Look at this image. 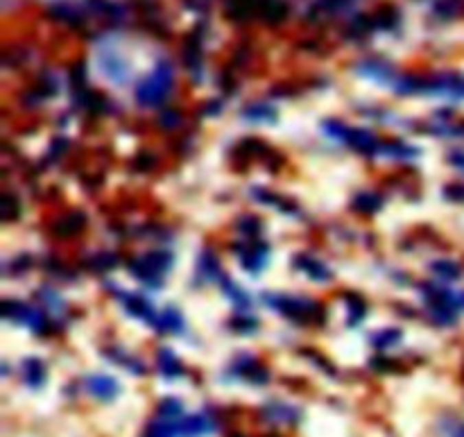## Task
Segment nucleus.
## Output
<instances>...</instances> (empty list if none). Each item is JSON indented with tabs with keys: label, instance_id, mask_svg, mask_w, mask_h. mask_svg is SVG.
<instances>
[{
	"label": "nucleus",
	"instance_id": "1",
	"mask_svg": "<svg viewBox=\"0 0 464 437\" xmlns=\"http://www.w3.org/2000/svg\"><path fill=\"white\" fill-rule=\"evenodd\" d=\"M172 91V69L168 64H159L156 71L143 80L136 88V100L141 104H159Z\"/></svg>",
	"mask_w": 464,
	"mask_h": 437
},
{
	"label": "nucleus",
	"instance_id": "2",
	"mask_svg": "<svg viewBox=\"0 0 464 437\" xmlns=\"http://www.w3.org/2000/svg\"><path fill=\"white\" fill-rule=\"evenodd\" d=\"M172 265V254L165 250H154L146 256H141L139 261L132 263V272L141 279V281L156 285L161 281V276L168 272Z\"/></svg>",
	"mask_w": 464,
	"mask_h": 437
},
{
	"label": "nucleus",
	"instance_id": "3",
	"mask_svg": "<svg viewBox=\"0 0 464 437\" xmlns=\"http://www.w3.org/2000/svg\"><path fill=\"white\" fill-rule=\"evenodd\" d=\"M265 299L270 301V306H275L277 311H281L288 318L294 320H322L324 311L319 308L313 299H297V297H279V295H265Z\"/></svg>",
	"mask_w": 464,
	"mask_h": 437
},
{
	"label": "nucleus",
	"instance_id": "4",
	"mask_svg": "<svg viewBox=\"0 0 464 437\" xmlns=\"http://www.w3.org/2000/svg\"><path fill=\"white\" fill-rule=\"evenodd\" d=\"M424 295L428 299V308L439 324H451L458 313V299L444 288H435V285H426Z\"/></svg>",
	"mask_w": 464,
	"mask_h": 437
},
{
	"label": "nucleus",
	"instance_id": "5",
	"mask_svg": "<svg viewBox=\"0 0 464 437\" xmlns=\"http://www.w3.org/2000/svg\"><path fill=\"white\" fill-rule=\"evenodd\" d=\"M86 224V217L80 213V211H68V213H64L59 220L55 222V233L62 238H68V236H78V233L84 229Z\"/></svg>",
	"mask_w": 464,
	"mask_h": 437
},
{
	"label": "nucleus",
	"instance_id": "6",
	"mask_svg": "<svg viewBox=\"0 0 464 437\" xmlns=\"http://www.w3.org/2000/svg\"><path fill=\"white\" fill-rule=\"evenodd\" d=\"M294 263H297V268H299L303 274H308L310 279H315V281H326V279H331V270L326 268L322 261L313 259V256L299 254L294 259Z\"/></svg>",
	"mask_w": 464,
	"mask_h": 437
},
{
	"label": "nucleus",
	"instance_id": "7",
	"mask_svg": "<svg viewBox=\"0 0 464 437\" xmlns=\"http://www.w3.org/2000/svg\"><path fill=\"white\" fill-rule=\"evenodd\" d=\"M240 261L249 272H258L265 261H268V247L265 245H252V247H238Z\"/></svg>",
	"mask_w": 464,
	"mask_h": 437
},
{
	"label": "nucleus",
	"instance_id": "8",
	"mask_svg": "<svg viewBox=\"0 0 464 437\" xmlns=\"http://www.w3.org/2000/svg\"><path fill=\"white\" fill-rule=\"evenodd\" d=\"M120 297H123L125 301V308L132 315H136V318L141 320H148V322H154L156 315H154V308H152V304L148 299H143L139 295H125V292H118Z\"/></svg>",
	"mask_w": 464,
	"mask_h": 437
},
{
	"label": "nucleus",
	"instance_id": "9",
	"mask_svg": "<svg viewBox=\"0 0 464 437\" xmlns=\"http://www.w3.org/2000/svg\"><path fill=\"white\" fill-rule=\"evenodd\" d=\"M177 428H179V435H184V437H200L211 431V419L207 414H195V417L179 421Z\"/></svg>",
	"mask_w": 464,
	"mask_h": 437
},
{
	"label": "nucleus",
	"instance_id": "10",
	"mask_svg": "<svg viewBox=\"0 0 464 437\" xmlns=\"http://www.w3.org/2000/svg\"><path fill=\"white\" fill-rule=\"evenodd\" d=\"M89 392L97 399H113L118 392V383L111 379V376H91L89 379Z\"/></svg>",
	"mask_w": 464,
	"mask_h": 437
},
{
	"label": "nucleus",
	"instance_id": "11",
	"mask_svg": "<svg viewBox=\"0 0 464 437\" xmlns=\"http://www.w3.org/2000/svg\"><path fill=\"white\" fill-rule=\"evenodd\" d=\"M347 143L356 150H360V152L364 154H371L376 152V150L380 147L376 137L367 130H349V137H347Z\"/></svg>",
	"mask_w": 464,
	"mask_h": 437
},
{
	"label": "nucleus",
	"instance_id": "12",
	"mask_svg": "<svg viewBox=\"0 0 464 437\" xmlns=\"http://www.w3.org/2000/svg\"><path fill=\"white\" fill-rule=\"evenodd\" d=\"M258 12H261V16L265 21H270V23H279V21H283L286 16V5L281 3V0H258Z\"/></svg>",
	"mask_w": 464,
	"mask_h": 437
},
{
	"label": "nucleus",
	"instance_id": "13",
	"mask_svg": "<svg viewBox=\"0 0 464 437\" xmlns=\"http://www.w3.org/2000/svg\"><path fill=\"white\" fill-rule=\"evenodd\" d=\"M45 379V369H43V363L36 358H27L25 363H23V381L27 383V386H41Z\"/></svg>",
	"mask_w": 464,
	"mask_h": 437
},
{
	"label": "nucleus",
	"instance_id": "14",
	"mask_svg": "<svg viewBox=\"0 0 464 437\" xmlns=\"http://www.w3.org/2000/svg\"><path fill=\"white\" fill-rule=\"evenodd\" d=\"M238 372L242 374V376H247L249 381H254V383H265L268 381V372L256 363L254 358H242V360H238Z\"/></svg>",
	"mask_w": 464,
	"mask_h": 437
},
{
	"label": "nucleus",
	"instance_id": "15",
	"mask_svg": "<svg viewBox=\"0 0 464 437\" xmlns=\"http://www.w3.org/2000/svg\"><path fill=\"white\" fill-rule=\"evenodd\" d=\"M159 369H161L163 376H168V379H174V376L181 374V365L179 360L174 358V353L168 351V349H161L159 351Z\"/></svg>",
	"mask_w": 464,
	"mask_h": 437
},
{
	"label": "nucleus",
	"instance_id": "16",
	"mask_svg": "<svg viewBox=\"0 0 464 437\" xmlns=\"http://www.w3.org/2000/svg\"><path fill=\"white\" fill-rule=\"evenodd\" d=\"M159 329L179 333V331L184 329V318H181V313H177L174 308H168V311H163L161 318H159Z\"/></svg>",
	"mask_w": 464,
	"mask_h": 437
},
{
	"label": "nucleus",
	"instance_id": "17",
	"mask_svg": "<svg viewBox=\"0 0 464 437\" xmlns=\"http://www.w3.org/2000/svg\"><path fill=\"white\" fill-rule=\"evenodd\" d=\"M197 268H200V274L204 279H209V281H213V279L220 276V263H218V259L211 252H204L200 256V263H197Z\"/></svg>",
	"mask_w": 464,
	"mask_h": 437
},
{
	"label": "nucleus",
	"instance_id": "18",
	"mask_svg": "<svg viewBox=\"0 0 464 437\" xmlns=\"http://www.w3.org/2000/svg\"><path fill=\"white\" fill-rule=\"evenodd\" d=\"M380 204H383V200L374 193H358L353 200V209L362 211V213H374L376 209H380Z\"/></svg>",
	"mask_w": 464,
	"mask_h": 437
},
{
	"label": "nucleus",
	"instance_id": "19",
	"mask_svg": "<svg viewBox=\"0 0 464 437\" xmlns=\"http://www.w3.org/2000/svg\"><path fill=\"white\" fill-rule=\"evenodd\" d=\"M242 116L247 120H275L277 111L268 107V104H249V107L242 111Z\"/></svg>",
	"mask_w": 464,
	"mask_h": 437
},
{
	"label": "nucleus",
	"instance_id": "20",
	"mask_svg": "<svg viewBox=\"0 0 464 437\" xmlns=\"http://www.w3.org/2000/svg\"><path fill=\"white\" fill-rule=\"evenodd\" d=\"M430 270L435 272L437 276H442V279H446V281H453V279H458L460 276V268H458V263H453V261H435L430 265Z\"/></svg>",
	"mask_w": 464,
	"mask_h": 437
},
{
	"label": "nucleus",
	"instance_id": "21",
	"mask_svg": "<svg viewBox=\"0 0 464 437\" xmlns=\"http://www.w3.org/2000/svg\"><path fill=\"white\" fill-rule=\"evenodd\" d=\"M5 318L7 320H14V322H23L25 320V313H27V304H23V301H5Z\"/></svg>",
	"mask_w": 464,
	"mask_h": 437
},
{
	"label": "nucleus",
	"instance_id": "22",
	"mask_svg": "<svg viewBox=\"0 0 464 437\" xmlns=\"http://www.w3.org/2000/svg\"><path fill=\"white\" fill-rule=\"evenodd\" d=\"M21 215V204L19 200L14 198V195H3V220H16V217Z\"/></svg>",
	"mask_w": 464,
	"mask_h": 437
},
{
	"label": "nucleus",
	"instance_id": "23",
	"mask_svg": "<svg viewBox=\"0 0 464 437\" xmlns=\"http://www.w3.org/2000/svg\"><path fill=\"white\" fill-rule=\"evenodd\" d=\"M371 340H374L376 346H392L401 340V331L399 329H385V331H380V333H376Z\"/></svg>",
	"mask_w": 464,
	"mask_h": 437
},
{
	"label": "nucleus",
	"instance_id": "24",
	"mask_svg": "<svg viewBox=\"0 0 464 437\" xmlns=\"http://www.w3.org/2000/svg\"><path fill=\"white\" fill-rule=\"evenodd\" d=\"M347 299H349V304H347V308H349V322L356 324L364 315V301L360 297H356V295H347Z\"/></svg>",
	"mask_w": 464,
	"mask_h": 437
},
{
	"label": "nucleus",
	"instance_id": "25",
	"mask_svg": "<svg viewBox=\"0 0 464 437\" xmlns=\"http://www.w3.org/2000/svg\"><path fill=\"white\" fill-rule=\"evenodd\" d=\"M324 132L329 134V137L338 139L342 143H347V137H349V127L336 123V120H329V123H324Z\"/></svg>",
	"mask_w": 464,
	"mask_h": 437
},
{
	"label": "nucleus",
	"instance_id": "26",
	"mask_svg": "<svg viewBox=\"0 0 464 437\" xmlns=\"http://www.w3.org/2000/svg\"><path fill=\"white\" fill-rule=\"evenodd\" d=\"M159 414H161V419H168V421L177 419L181 414V403L172 401V399H170V401H163L161 408H159Z\"/></svg>",
	"mask_w": 464,
	"mask_h": 437
},
{
	"label": "nucleus",
	"instance_id": "27",
	"mask_svg": "<svg viewBox=\"0 0 464 437\" xmlns=\"http://www.w3.org/2000/svg\"><path fill=\"white\" fill-rule=\"evenodd\" d=\"M238 227H240V231H242V233H247V236H256L258 229H261V222H258L256 217L247 215V217H240Z\"/></svg>",
	"mask_w": 464,
	"mask_h": 437
},
{
	"label": "nucleus",
	"instance_id": "28",
	"mask_svg": "<svg viewBox=\"0 0 464 437\" xmlns=\"http://www.w3.org/2000/svg\"><path fill=\"white\" fill-rule=\"evenodd\" d=\"M224 292H227V295H229L233 301H238L240 306H247V304H249V297L238 288V285H233V283L227 281V283H224Z\"/></svg>",
	"mask_w": 464,
	"mask_h": 437
},
{
	"label": "nucleus",
	"instance_id": "29",
	"mask_svg": "<svg viewBox=\"0 0 464 437\" xmlns=\"http://www.w3.org/2000/svg\"><path fill=\"white\" fill-rule=\"evenodd\" d=\"M116 254H100L95 259V265H97V270H111L113 265H116Z\"/></svg>",
	"mask_w": 464,
	"mask_h": 437
},
{
	"label": "nucleus",
	"instance_id": "30",
	"mask_svg": "<svg viewBox=\"0 0 464 437\" xmlns=\"http://www.w3.org/2000/svg\"><path fill=\"white\" fill-rule=\"evenodd\" d=\"M159 120H161V125L165 127V130H172V127H177V123H179V114L177 111H165Z\"/></svg>",
	"mask_w": 464,
	"mask_h": 437
},
{
	"label": "nucleus",
	"instance_id": "31",
	"mask_svg": "<svg viewBox=\"0 0 464 437\" xmlns=\"http://www.w3.org/2000/svg\"><path fill=\"white\" fill-rule=\"evenodd\" d=\"M134 165H136V168H139V170H148V168H152V165H154V159H152L150 154H139V156H136V159H134Z\"/></svg>",
	"mask_w": 464,
	"mask_h": 437
},
{
	"label": "nucleus",
	"instance_id": "32",
	"mask_svg": "<svg viewBox=\"0 0 464 437\" xmlns=\"http://www.w3.org/2000/svg\"><path fill=\"white\" fill-rule=\"evenodd\" d=\"M446 195L448 198H453V200H464V186H448L446 188Z\"/></svg>",
	"mask_w": 464,
	"mask_h": 437
},
{
	"label": "nucleus",
	"instance_id": "33",
	"mask_svg": "<svg viewBox=\"0 0 464 437\" xmlns=\"http://www.w3.org/2000/svg\"><path fill=\"white\" fill-rule=\"evenodd\" d=\"M451 163L462 165V168H464V154H451Z\"/></svg>",
	"mask_w": 464,
	"mask_h": 437
}]
</instances>
